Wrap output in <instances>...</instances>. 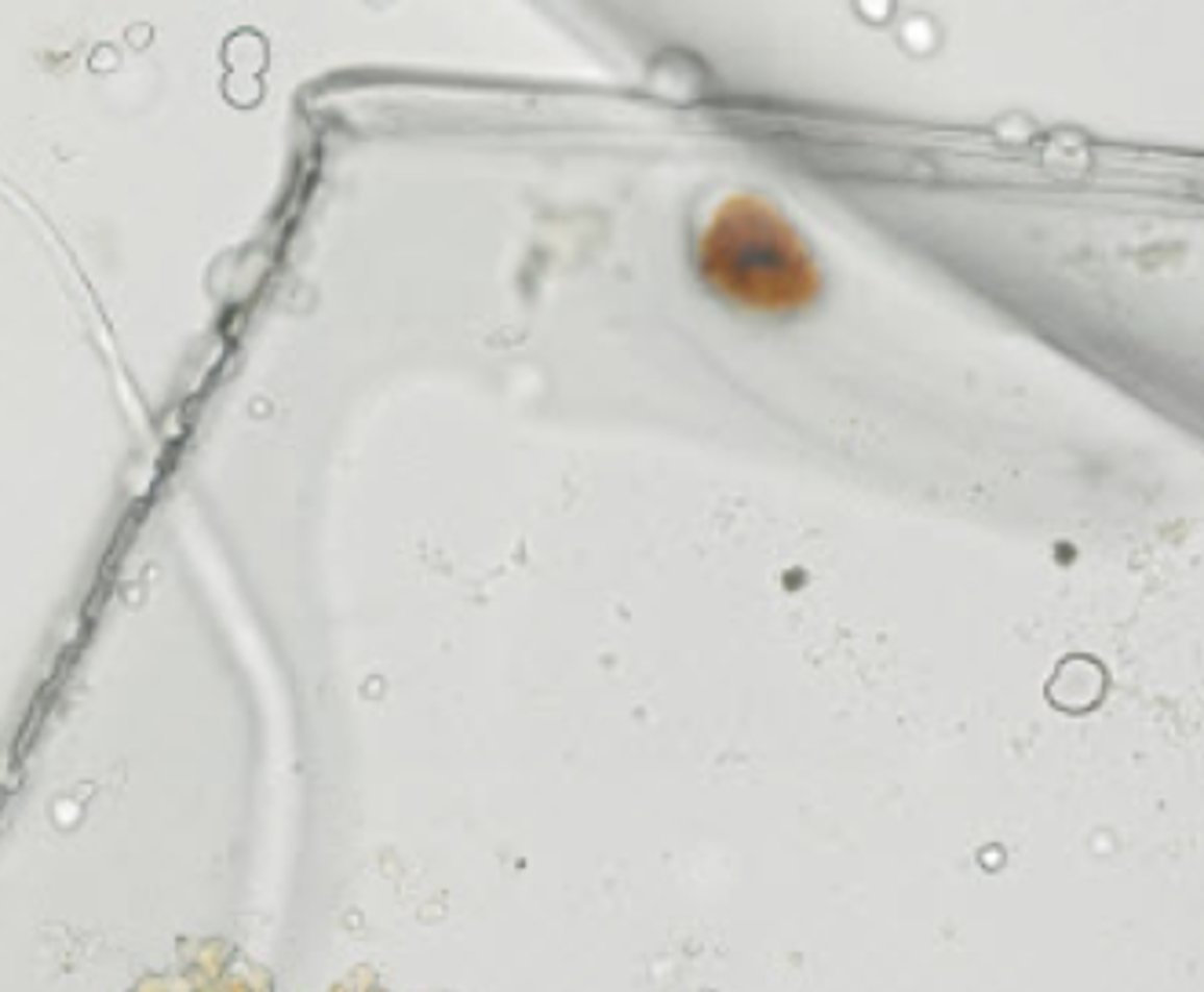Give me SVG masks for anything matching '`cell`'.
I'll return each mask as SVG.
<instances>
[{
  "label": "cell",
  "mask_w": 1204,
  "mask_h": 992,
  "mask_svg": "<svg viewBox=\"0 0 1204 992\" xmlns=\"http://www.w3.org/2000/svg\"><path fill=\"white\" fill-rule=\"evenodd\" d=\"M701 277L737 303L785 311L810 296L814 267L796 230L756 197H730L698 241Z\"/></svg>",
  "instance_id": "1"
}]
</instances>
